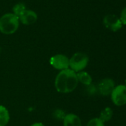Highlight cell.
<instances>
[{"label": "cell", "mask_w": 126, "mask_h": 126, "mask_svg": "<svg viewBox=\"0 0 126 126\" xmlns=\"http://www.w3.org/2000/svg\"><path fill=\"white\" fill-rule=\"evenodd\" d=\"M112 117H113V110L110 107H106L101 111L99 118L105 123L110 121Z\"/></svg>", "instance_id": "12"}, {"label": "cell", "mask_w": 126, "mask_h": 126, "mask_svg": "<svg viewBox=\"0 0 126 126\" xmlns=\"http://www.w3.org/2000/svg\"><path fill=\"white\" fill-rule=\"evenodd\" d=\"M63 126H82V122L76 114H66L63 120Z\"/></svg>", "instance_id": "9"}, {"label": "cell", "mask_w": 126, "mask_h": 126, "mask_svg": "<svg viewBox=\"0 0 126 126\" xmlns=\"http://www.w3.org/2000/svg\"><path fill=\"white\" fill-rule=\"evenodd\" d=\"M19 18L13 13H6L0 18V32L5 35L14 33L19 28Z\"/></svg>", "instance_id": "2"}, {"label": "cell", "mask_w": 126, "mask_h": 126, "mask_svg": "<svg viewBox=\"0 0 126 126\" xmlns=\"http://www.w3.org/2000/svg\"><path fill=\"white\" fill-rule=\"evenodd\" d=\"M10 120V114L7 108L0 106V126H6Z\"/></svg>", "instance_id": "11"}, {"label": "cell", "mask_w": 126, "mask_h": 126, "mask_svg": "<svg viewBox=\"0 0 126 126\" xmlns=\"http://www.w3.org/2000/svg\"><path fill=\"white\" fill-rule=\"evenodd\" d=\"M87 91L89 94H94L97 91H98V89L94 86V84L91 83L89 86H87Z\"/></svg>", "instance_id": "17"}, {"label": "cell", "mask_w": 126, "mask_h": 126, "mask_svg": "<svg viewBox=\"0 0 126 126\" xmlns=\"http://www.w3.org/2000/svg\"><path fill=\"white\" fill-rule=\"evenodd\" d=\"M79 84L76 72L71 69L60 71L56 75L54 81L56 90L62 94H68L74 92Z\"/></svg>", "instance_id": "1"}, {"label": "cell", "mask_w": 126, "mask_h": 126, "mask_svg": "<svg viewBox=\"0 0 126 126\" xmlns=\"http://www.w3.org/2000/svg\"><path fill=\"white\" fill-rule=\"evenodd\" d=\"M115 88L114 81L111 78H105L102 80L98 84V92L103 96L111 95L114 89Z\"/></svg>", "instance_id": "7"}, {"label": "cell", "mask_w": 126, "mask_h": 126, "mask_svg": "<svg viewBox=\"0 0 126 126\" xmlns=\"http://www.w3.org/2000/svg\"><path fill=\"white\" fill-rule=\"evenodd\" d=\"M26 7L24 4L22 3H18L14 5V7H13V14L16 15L18 18L22 15V13L26 10Z\"/></svg>", "instance_id": "13"}, {"label": "cell", "mask_w": 126, "mask_h": 126, "mask_svg": "<svg viewBox=\"0 0 126 126\" xmlns=\"http://www.w3.org/2000/svg\"><path fill=\"white\" fill-rule=\"evenodd\" d=\"M88 56L83 52H76L69 59V69L75 72L83 71L88 64Z\"/></svg>", "instance_id": "3"}, {"label": "cell", "mask_w": 126, "mask_h": 126, "mask_svg": "<svg viewBox=\"0 0 126 126\" xmlns=\"http://www.w3.org/2000/svg\"></svg>", "instance_id": "19"}, {"label": "cell", "mask_w": 126, "mask_h": 126, "mask_svg": "<svg viewBox=\"0 0 126 126\" xmlns=\"http://www.w3.org/2000/svg\"><path fill=\"white\" fill-rule=\"evenodd\" d=\"M50 65L59 71L69 69V58L62 54H57L52 56L50 59Z\"/></svg>", "instance_id": "5"}, {"label": "cell", "mask_w": 126, "mask_h": 126, "mask_svg": "<svg viewBox=\"0 0 126 126\" xmlns=\"http://www.w3.org/2000/svg\"><path fill=\"white\" fill-rule=\"evenodd\" d=\"M87 126H105V125L99 117H95L88 121Z\"/></svg>", "instance_id": "15"}, {"label": "cell", "mask_w": 126, "mask_h": 126, "mask_svg": "<svg viewBox=\"0 0 126 126\" xmlns=\"http://www.w3.org/2000/svg\"><path fill=\"white\" fill-rule=\"evenodd\" d=\"M76 75H77V78H78L79 83L80 82L82 84H83L86 86H89L90 84L92 83V78L87 72L81 71L79 72H77Z\"/></svg>", "instance_id": "10"}, {"label": "cell", "mask_w": 126, "mask_h": 126, "mask_svg": "<svg viewBox=\"0 0 126 126\" xmlns=\"http://www.w3.org/2000/svg\"><path fill=\"white\" fill-rule=\"evenodd\" d=\"M105 27L113 32H117L123 27V24L119 17L114 14H108L103 18Z\"/></svg>", "instance_id": "6"}, {"label": "cell", "mask_w": 126, "mask_h": 126, "mask_svg": "<svg viewBox=\"0 0 126 126\" xmlns=\"http://www.w3.org/2000/svg\"><path fill=\"white\" fill-rule=\"evenodd\" d=\"M120 19L123 25H126V7L122 10V11L120 13Z\"/></svg>", "instance_id": "16"}, {"label": "cell", "mask_w": 126, "mask_h": 126, "mask_svg": "<svg viewBox=\"0 0 126 126\" xmlns=\"http://www.w3.org/2000/svg\"><path fill=\"white\" fill-rule=\"evenodd\" d=\"M30 126H45V125L42 123H35L32 124Z\"/></svg>", "instance_id": "18"}, {"label": "cell", "mask_w": 126, "mask_h": 126, "mask_svg": "<svg viewBox=\"0 0 126 126\" xmlns=\"http://www.w3.org/2000/svg\"><path fill=\"white\" fill-rule=\"evenodd\" d=\"M38 16L37 14L31 10L26 9L22 15L19 17V20L23 24L26 25H30L35 23L37 21Z\"/></svg>", "instance_id": "8"}, {"label": "cell", "mask_w": 126, "mask_h": 126, "mask_svg": "<svg viewBox=\"0 0 126 126\" xmlns=\"http://www.w3.org/2000/svg\"><path fill=\"white\" fill-rule=\"evenodd\" d=\"M111 100L117 106H122L126 104V86L118 85L115 86L111 94Z\"/></svg>", "instance_id": "4"}, {"label": "cell", "mask_w": 126, "mask_h": 126, "mask_svg": "<svg viewBox=\"0 0 126 126\" xmlns=\"http://www.w3.org/2000/svg\"><path fill=\"white\" fill-rule=\"evenodd\" d=\"M65 116H66L65 112L63 110L59 109H56V110L53 111V118H55L56 120H60V121L62 120V121H63V120H64V118H65Z\"/></svg>", "instance_id": "14"}]
</instances>
